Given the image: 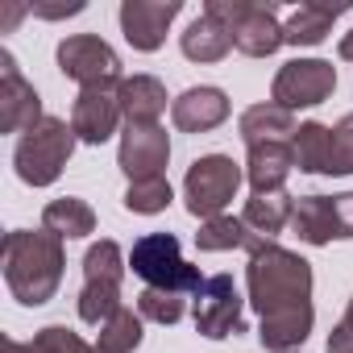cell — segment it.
<instances>
[{"label": "cell", "instance_id": "cell-25", "mask_svg": "<svg viewBox=\"0 0 353 353\" xmlns=\"http://www.w3.org/2000/svg\"><path fill=\"white\" fill-rule=\"evenodd\" d=\"M262 237H254L245 229L241 216H212V221H200V233H196V245L204 254H225V250H254Z\"/></svg>", "mask_w": 353, "mask_h": 353}, {"label": "cell", "instance_id": "cell-9", "mask_svg": "<svg viewBox=\"0 0 353 353\" xmlns=\"http://www.w3.org/2000/svg\"><path fill=\"white\" fill-rule=\"evenodd\" d=\"M241 307H245V299H241L233 274H212V279H204V287L196 291V307H192L196 332L208 336V341H225V336L245 332Z\"/></svg>", "mask_w": 353, "mask_h": 353}, {"label": "cell", "instance_id": "cell-5", "mask_svg": "<svg viewBox=\"0 0 353 353\" xmlns=\"http://www.w3.org/2000/svg\"><path fill=\"white\" fill-rule=\"evenodd\" d=\"M208 17L225 21L233 30V46L250 59H270L283 46V26L274 5H254V0H208Z\"/></svg>", "mask_w": 353, "mask_h": 353}, {"label": "cell", "instance_id": "cell-35", "mask_svg": "<svg viewBox=\"0 0 353 353\" xmlns=\"http://www.w3.org/2000/svg\"><path fill=\"white\" fill-rule=\"evenodd\" d=\"M336 54H341L345 63H353V30H349V34L341 38V46H336Z\"/></svg>", "mask_w": 353, "mask_h": 353}, {"label": "cell", "instance_id": "cell-26", "mask_svg": "<svg viewBox=\"0 0 353 353\" xmlns=\"http://www.w3.org/2000/svg\"><path fill=\"white\" fill-rule=\"evenodd\" d=\"M5 353H96V345H88L67 324H46L42 332H34V341H13L9 336Z\"/></svg>", "mask_w": 353, "mask_h": 353}, {"label": "cell", "instance_id": "cell-8", "mask_svg": "<svg viewBox=\"0 0 353 353\" xmlns=\"http://www.w3.org/2000/svg\"><path fill=\"white\" fill-rule=\"evenodd\" d=\"M332 92H336V67L332 63H324V59H291V63L279 67L270 100L283 104L287 112H295V108L324 104Z\"/></svg>", "mask_w": 353, "mask_h": 353}, {"label": "cell", "instance_id": "cell-31", "mask_svg": "<svg viewBox=\"0 0 353 353\" xmlns=\"http://www.w3.org/2000/svg\"><path fill=\"white\" fill-rule=\"evenodd\" d=\"M137 312H141V320H154V324H179V320H183V312H188V303H183V295H179V291H158V287H145V291L137 295Z\"/></svg>", "mask_w": 353, "mask_h": 353}, {"label": "cell", "instance_id": "cell-14", "mask_svg": "<svg viewBox=\"0 0 353 353\" xmlns=\"http://www.w3.org/2000/svg\"><path fill=\"white\" fill-rule=\"evenodd\" d=\"M125 121L121 112V88H83L71 108V129L83 145H104L117 125Z\"/></svg>", "mask_w": 353, "mask_h": 353}, {"label": "cell", "instance_id": "cell-37", "mask_svg": "<svg viewBox=\"0 0 353 353\" xmlns=\"http://www.w3.org/2000/svg\"><path fill=\"white\" fill-rule=\"evenodd\" d=\"M349 208H353V192H349Z\"/></svg>", "mask_w": 353, "mask_h": 353}, {"label": "cell", "instance_id": "cell-3", "mask_svg": "<svg viewBox=\"0 0 353 353\" xmlns=\"http://www.w3.org/2000/svg\"><path fill=\"white\" fill-rule=\"evenodd\" d=\"M75 129L59 117H46L38 121L34 129H26L17 137V150H13V166H17V179L30 183V188H50L63 166L71 162L75 154Z\"/></svg>", "mask_w": 353, "mask_h": 353}, {"label": "cell", "instance_id": "cell-11", "mask_svg": "<svg viewBox=\"0 0 353 353\" xmlns=\"http://www.w3.org/2000/svg\"><path fill=\"white\" fill-rule=\"evenodd\" d=\"M170 162V137L162 125H125L117 166L129 174V183L141 179H162V170Z\"/></svg>", "mask_w": 353, "mask_h": 353}, {"label": "cell", "instance_id": "cell-16", "mask_svg": "<svg viewBox=\"0 0 353 353\" xmlns=\"http://www.w3.org/2000/svg\"><path fill=\"white\" fill-rule=\"evenodd\" d=\"M237 129H241V141L254 150V145H291V137H295L299 125H295V112H287L283 104L266 100V104L245 108L241 121H237Z\"/></svg>", "mask_w": 353, "mask_h": 353}, {"label": "cell", "instance_id": "cell-32", "mask_svg": "<svg viewBox=\"0 0 353 353\" xmlns=\"http://www.w3.org/2000/svg\"><path fill=\"white\" fill-rule=\"evenodd\" d=\"M328 174H353V112L332 125V154H328Z\"/></svg>", "mask_w": 353, "mask_h": 353}, {"label": "cell", "instance_id": "cell-18", "mask_svg": "<svg viewBox=\"0 0 353 353\" xmlns=\"http://www.w3.org/2000/svg\"><path fill=\"white\" fill-rule=\"evenodd\" d=\"M291 216H295V196H287V192L250 196V200H245V212H241L245 229H250L254 237H262V241H274V237L291 225Z\"/></svg>", "mask_w": 353, "mask_h": 353}, {"label": "cell", "instance_id": "cell-24", "mask_svg": "<svg viewBox=\"0 0 353 353\" xmlns=\"http://www.w3.org/2000/svg\"><path fill=\"white\" fill-rule=\"evenodd\" d=\"M328 154H332V129L320 121H303L291 137V158L307 174H328Z\"/></svg>", "mask_w": 353, "mask_h": 353}, {"label": "cell", "instance_id": "cell-12", "mask_svg": "<svg viewBox=\"0 0 353 353\" xmlns=\"http://www.w3.org/2000/svg\"><path fill=\"white\" fill-rule=\"evenodd\" d=\"M38 121H46L42 96L34 92V83H26V75L17 71V59L9 50H0V133H26Z\"/></svg>", "mask_w": 353, "mask_h": 353}, {"label": "cell", "instance_id": "cell-27", "mask_svg": "<svg viewBox=\"0 0 353 353\" xmlns=\"http://www.w3.org/2000/svg\"><path fill=\"white\" fill-rule=\"evenodd\" d=\"M121 283H83L79 291V320L92 328H104L121 312Z\"/></svg>", "mask_w": 353, "mask_h": 353}, {"label": "cell", "instance_id": "cell-15", "mask_svg": "<svg viewBox=\"0 0 353 353\" xmlns=\"http://www.w3.org/2000/svg\"><path fill=\"white\" fill-rule=\"evenodd\" d=\"M170 121L183 133H212L229 121V96L221 88H188L179 100H170Z\"/></svg>", "mask_w": 353, "mask_h": 353}, {"label": "cell", "instance_id": "cell-7", "mask_svg": "<svg viewBox=\"0 0 353 353\" xmlns=\"http://www.w3.org/2000/svg\"><path fill=\"white\" fill-rule=\"evenodd\" d=\"M54 59H59V71L79 83V92L83 88H121L125 83L121 54L104 38H96V34H71V38H63Z\"/></svg>", "mask_w": 353, "mask_h": 353}, {"label": "cell", "instance_id": "cell-21", "mask_svg": "<svg viewBox=\"0 0 353 353\" xmlns=\"http://www.w3.org/2000/svg\"><path fill=\"white\" fill-rule=\"evenodd\" d=\"M345 13V5H299L283 21V46H320L332 34V21Z\"/></svg>", "mask_w": 353, "mask_h": 353}, {"label": "cell", "instance_id": "cell-19", "mask_svg": "<svg viewBox=\"0 0 353 353\" xmlns=\"http://www.w3.org/2000/svg\"><path fill=\"white\" fill-rule=\"evenodd\" d=\"M295 170L291 145H254L245 158V179L254 188V196L262 192H287V174Z\"/></svg>", "mask_w": 353, "mask_h": 353}, {"label": "cell", "instance_id": "cell-13", "mask_svg": "<svg viewBox=\"0 0 353 353\" xmlns=\"http://www.w3.org/2000/svg\"><path fill=\"white\" fill-rule=\"evenodd\" d=\"M179 13H183V0H125L121 5V34L133 50L154 54L166 42V30Z\"/></svg>", "mask_w": 353, "mask_h": 353}, {"label": "cell", "instance_id": "cell-36", "mask_svg": "<svg viewBox=\"0 0 353 353\" xmlns=\"http://www.w3.org/2000/svg\"><path fill=\"white\" fill-rule=\"evenodd\" d=\"M341 320H349V324H353V299H349V307H345V316H341Z\"/></svg>", "mask_w": 353, "mask_h": 353}, {"label": "cell", "instance_id": "cell-23", "mask_svg": "<svg viewBox=\"0 0 353 353\" xmlns=\"http://www.w3.org/2000/svg\"><path fill=\"white\" fill-rule=\"evenodd\" d=\"M312 324H316V307H299V312H287V316H270V320H262L258 341L270 353H295L307 341Z\"/></svg>", "mask_w": 353, "mask_h": 353}, {"label": "cell", "instance_id": "cell-1", "mask_svg": "<svg viewBox=\"0 0 353 353\" xmlns=\"http://www.w3.org/2000/svg\"><path fill=\"white\" fill-rule=\"evenodd\" d=\"M245 287H250V303L262 320L312 307V262L274 241H258L250 250Z\"/></svg>", "mask_w": 353, "mask_h": 353}, {"label": "cell", "instance_id": "cell-30", "mask_svg": "<svg viewBox=\"0 0 353 353\" xmlns=\"http://www.w3.org/2000/svg\"><path fill=\"white\" fill-rule=\"evenodd\" d=\"M170 200H174V192L166 183V174H162V179H141V183L125 188V208L137 212V216H158V212L170 208Z\"/></svg>", "mask_w": 353, "mask_h": 353}, {"label": "cell", "instance_id": "cell-29", "mask_svg": "<svg viewBox=\"0 0 353 353\" xmlns=\"http://www.w3.org/2000/svg\"><path fill=\"white\" fill-rule=\"evenodd\" d=\"M125 254L117 241H96L88 254H83V283H121L125 279Z\"/></svg>", "mask_w": 353, "mask_h": 353}, {"label": "cell", "instance_id": "cell-28", "mask_svg": "<svg viewBox=\"0 0 353 353\" xmlns=\"http://www.w3.org/2000/svg\"><path fill=\"white\" fill-rule=\"evenodd\" d=\"M141 345V312L121 307L96 336V353H133Z\"/></svg>", "mask_w": 353, "mask_h": 353}, {"label": "cell", "instance_id": "cell-10", "mask_svg": "<svg viewBox=\"0 0 353 353\" xmlns=\"http://www.w3.org/2000/svg\"><path fill=\"white\" fill-rule=\"evenodd\" d=\"M291 229L307 245H328V241H349L353 237V208L349 192L345 196H303L295 200Z\"/></svg>", "mask_w": 353, "mask_h": 353}, {"label": "cell", "instance_id": "cell-20", "mask_svg": "<svg viewBox=\"0 0 353 353\" xmlns=\"http://www.w3.org/2000/svg\"><path fill=\"white\" fill-rule=\"evenodd\" d=\"M179 46L192 63H221L229 50H233V30L208 13H200L183 34H179Z\"/></svg>", "mask_w": 353, "mask_h": 353}, {"label": "cell", "instance_id": "cell-17", "mask_svg": "<svg viewBox=\"0 0 353 353\" xmlns=\"http://www.w3.org/2000/svg\"><path fill=\"white\" fill-rule=\"evenodd\" d=\"M121 112L125 125H158L166 112V88L154 75H125L121 83Z\"/></svg>", "mask_w": 353, "mask_h": 353}, {"label": "cell", "instance_id": "cell-33", "mask_svg": "<svg viewBox=\"0 0 353 353\" xmlns=\"http://www.w3.org/2000/svg\"><path fill=\"white\" fill-rule=\"evenodd\" d=\"M34 17H46V21H59V17H75L83 13V0H67V5H30Z\"/></svg>", "mask_w": 353, "mask_h": 353}, {"label": "cell", "instance_id": "cell-6", "mask_svg": "<svg viewBox=\"0 0 353 353\" xmlns=\"http://www.w3.org/2000/svg\"><path fill=\"white\" fill-rule=\"evenodd\" d=\"M241 179H245V170H241L229 154H204V158H196V162L188 166V179H183L188 212L200 216V221L225 216V208L233 204Z\"/></svg>", "mask_w": 353, "mask_h": 353}, {"label": "cell", "instance_id": "cell-4", "mask_svg": "<svg viewBox=\"0 0 353 353\" xmlns=\"http://www.w3.org/2000/svg\"><path fill=\"white\" fill-rule=\"evenodd\" d=\"M129 266H133V274H137L145 287H158V291L196 295V291L204 287L200 266L183 262L179 237H174V233H145V237H137L133 250H129Z\"/></svg>", "mask_w": 353, "mask_h": 353}, {"label": "cell", "instance_id": "cell-22", "mask_svg": "<svg viewBox=\"0 0 353 353\" xmlns=\"http://www.w3.org/2000/svg\"><path fill=\"white\" fill-rule=\"evenodd\" d=\"M42 229L54 233L59 241H79L88 233H96V212L88 200L79 196H63V200H50L46 212H42Z\"/></svg>", "mask_w": 353, "mask_h": 353}, {"label": "cell", "instance_id": "cell-2", "mask_svg": "<svg viewBox=\"0 0 353 353\" xmlns=\"http://www.w3.org/2000/svg\"><path fill=\"white\" fill-rule=\"evenodd\" d=\"M63 270H67V250L54 233L46 229L5 233V287L13 291L17 303L26 307L50 303L63 283Z\"/></svg>", "mask_w": 353, "mask_h": 353}, {"label": "cell", "instance_id": "cell-34", "mask_svg": "<svg viewBox=\"0 0 353 353\" xmlns=\"http://www.w3.org/2000/svg\"><path fill=\"white\" fill-rule=\"evenodd\" d=\"M328 353H353V324L341 320L332 332H328Z\"/></svg>", "mask_w": 353, "mask_h": 353}]
</instances>
